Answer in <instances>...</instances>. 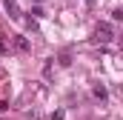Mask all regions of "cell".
Masks as SVG:
<instances>
[{
  "mask_svg": "<svg viewBox=\"0 0 123 120\" xmlns=\"http://www.w3.org/2000/svg\"><path fill=\"white\" fill-rule=\"evenodd\" d=\"M34 3H43V0H34Z\"/></svg>",
  "mask_w": 123,
  "mask_h": 120,
  "instance_id": "cell-8",
  "label": "cell"
},
{
  "mask_svg": "<svg viewBox=\"0 0 123 120\" xmlns=\"http://www.w3.org/2000/svg\"><path fill=\"white\" fill-rule=\"evenodd\" d=\"M0 112H9V100H0Z\"/></svg>",
  "mask_w": 123,
  "mask_h": 120,
  "instance_id": "cell-5",
  "label": "cell"
},
{
  "mask_svg": "<svg viewBox=\"0 0 123 120\" xmlns=\"http://www.w3.org/2000/svg\"><path fill=\"white\" fill-rule=\"evenodd\" d=\"M12 3H14V0H6V6H12Z\"/></svg>",
  "mask_w": 123,
  "mask_h": 120,
  "instance_id": "cell-7",
  "label": "cell"
},
{
  "mask_svg": "<svg viewBox=\"0 0 123 120\" xmlns=\"http://www.w3.org/2000/svg\"><path fill=\"white\" fill-rule=\"evenodd\" d=\"M92 40H94V43H100V46H106V43H112V40H115V29H112L109 23H100V26L94 29Z\"/></svg>",
  "mask_w": 123,
  "mask_h": 120,
  "instance_id": "cell-1",
  "label": "cell"
},
{
  "mask_svg": "<svg viewBox=\"0 0 123 120\" xmlns=\"http://www.w3.org/2000/svg\"><path fill=\"white\" fill-rule=\"evenodd\" d=\"M52 120H63V112H55V114H52Z\"/></svg>",
  "mask_w": 123,
  "mask_h": 120,
  "instance_id": "cell-6",
  "label": "cell"
},
{
  "mask_svg": "<svg viewBox=\"0 0 123 120\" xmlns=\"http://www.w3.org/2000/svg\"><path fill=\"white\" fill-rule=\"evenodd\" d=\"M14 49H17V52H29V40L17 34V37H14Z\"/></svg>",
  "mask_w": 123,
  "mask_h": 120,
  "instance_id": "cell-3",
  "label": "cell"
},
{
  "mask_svg": "<svg viewBox=\"0 0 123 120\" xmlns=\"http://www.w3.org/2000/svg\"><path fill=\"white\" fill-rule=\"evenodd\" d=\"M69 63H72V60H69V52H63L60 54V66H69Z\"/></svg>",
  "mask_w": 123,
  "mask_h": 120,
  "instance_id": "cell-4",
  "label": "cell"
},
{
  "mask_svg": "<svg viewBox=\"0 0 123 120\" xmlns=\"http://www.w3.org/2000/svg\"><path fill=\"white\" fill-rule=\"evenodd\" d=\"M92 97H94V100H106V97H109L106 86H94V89H92Z\"/></svg>",
  "mask_w": 123,
  "mask_h": 120,
  "instance_id": "cell-2",
  "label": "cell"
}]
</instances>
